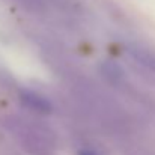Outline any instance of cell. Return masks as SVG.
Instances as JSON below:
<instances>
[{"label": "cell", "instance_id": "cell-1", "mask_svg": "<svg viewBox=\"0 0 155 155\" xmlns=\"http://www.w3.org/2000/svg\"><path fill=\"white\" fill-rule=\"evenodd\" d=\"M21 101L27 108H30L33 111H38V113H50L51 111V104L48 103V100L38 95L36 92H30V91L23 92Z\"/></svg>", "mask_w": 155, "mask_h": 155}, {"label": "cell", "instance_id": "cell-2", "mask_svg": "<svg viewBox=\"0 0 155 155\" xmlns=\"http://www.w3.org/2000/svg\"><path fill=\"white\" fill-rule=\"evenodd\" d=\"M101 72L110 83H114V84H117L122 80V74H124L120 66L114 62H104L101 65Z\"/></svg>", "mask_w": 155, "mask_h": 155}, {"label": "cell", "instance_id": "cell-3", "mask_svg": "<svg viewBox=\"0 0 155 155\" xmlns=\"http://www.w3.org/2000/svg\"><path fill=\"white\" fill-rule=\"evenodd\" d=\"M131 54L140 62L143 63L145 66H148L149 69H152L155 72V54L149 53L148 50H143V48H133Z\"/></svg>", "mask_w": 155, "mask_h": 155}, {"label": "cell", "instance_id": "cell-4", "mask_svg": "<svg viewBox=\"0 0 155 155\" xmlns=\"http://www.w3.org/2000/svg\"><path fill=\"white\" fill-rule=\"evenodd\" d=\"M81 155H94V154H91V152H83Z\"/></svg>", "mask_w": 155, "mask_h": 155}]
</instances>
